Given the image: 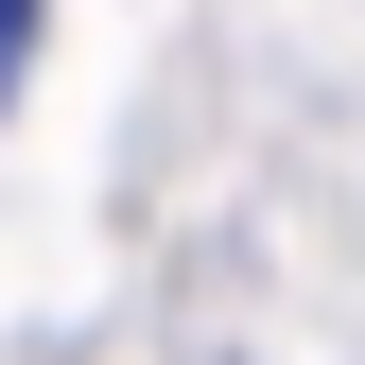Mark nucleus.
Returning <instances> with one entry per match:
<instances>
[{
	"mask_svg": "<svg viewBox=\"0 0 365 365\" xmlns=\"http://www.w3.org/2000/svg\"><path fill=\"white\" fill-rule=\"evenodd\" d=\"M35 35H53V0H0V105L35 87Z\"/></svg>",
	"mask_w": 365,
	"mask_h": 365,
	"instance_id": "f257e3e1",
	"label": "nucleus"
}]
</instances>
